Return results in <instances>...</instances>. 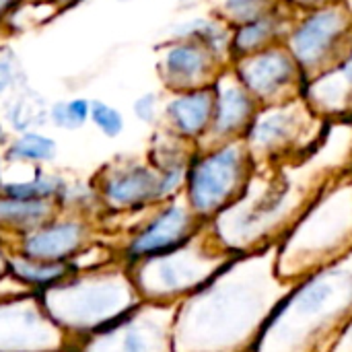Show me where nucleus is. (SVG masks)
<instances>
[{
    "label": "nucleus",
    "mask_w": 352,
    "mask_h": 352,
    "mask_svg": "<svg viewBox=\"0 0 352 352\" xmlns=\"http://www.w3.org/2000/svg\"><path fill=\"white\" fill-rule=\"evenodd\" d=\"M352 171V122H328L318 148L295 163L258 167L241 198L221 212L210 231L231 254L278 245L316 196L338 175Z\"/></svg>",
    "instance_id": "f257e3e1"
},
{
    "label": "nucleus",
    "mask_w": 352,
    "mask_h": 352,
    "mask_svg": "<svg viewBox=\"0 0 352 352\" xmlns=\"http://www.w3.org/2000/svg\"><path fill=\"white\" fill-rule=\"evenodd\" d=\"M291 285L276 270V245L233 256L177 303L173 352H252Z\"/></svg>",
    "instance_id": "f03ea898"
},
{
    "label": "nucleus",
    "mask_w": 352,
    "mask_h": 352,
    "mask_svg": "<svg viewBox=\"0 0 352 352\" xmlns=\"http://www.w3.org/2000/svg\"><path fill=\"white\" fill-rule=\"evenodd\" d=\"M352 320V252L295 280L252 352H328Z\"/></svg>",
    "instance_id": "7ed1b4c3"
},
{
    "label": "nucleus",
    "mask_w": 352,
    "mask_h": 352,
    "mask_svg": "<svg viewBox=\"0 0 352 352\" xmlns=\"http://www.w3.org/2000/svg\"><path fill=\"white\" fill-rule=\"evenodd\" d=\"M37 293L52 320L72 342L109 326L142 303L128 264L118 256L101 264L74 268L68 276Z\"/></svg>",
    "instance_id": "20e7f679"
},
{
    "label": "nucleus",
    "mask_w": 352,
    "mask_h": 352,
    "mask_svg": "<svg viewBox=\"0 0 352 352\" xmlns=\"http://www.w3.org/2000/svg\"><path fill=\"white\" fill-rule=\"evenodd\" d=\"M352 252V171L334 177L276 245V270L295 283Z\"/></svg>",
    "instance_id": "39448f33"
},
{
    "label": "nucleus",
    "mask_w": 352,
    "mask_h": 352,
    "mask_svg": "<svg viewBox=\"0 0 352 352\" xmlns=\"http://www.w3.org/2000/svg\"><path fill=\"white\" fill-rule=\"evenodd\" d=\"M233 256L204 225L184 245L153 258L128 264L142 301L177 305L204 287Z\"/></svg>",
    "instance_id": "423d86ee"
},
{
    "label": "nucleus",
    "mask_w": 352,
    "mask_h": 352,
    "mask_svg": "<svg viewBox=\"0 0 352 352\" xmlns=\"http://www.w3.org/2000/svg\"><path fill=\"white\" fill-rule=\"evenodd\" d=\"M258 165L243 140L198 146L186 175L184 200L202 223H212L245 192Z\"/></svg>",
    "instance_id": "0eeeda50"
},
{
    "label": "nucleus",
    "mask_w": 352,
    "mask_h": 352,
    "mask_svg": "<svg viewBox=\"0 0 352 352\" xmlns=\"http://www.w3.org/2000/svg\"><path fill=\"white\" fill-rule=\"evenodd\" d=\"M328 120L303 99L260 107L243 142L258 167H276L309 157L322 142Z\"/></svg>",
    "instance_id": "6e6552de"
},
{
    "label": "nucleus",
    "mask_w": 352,
    "mask_h": 352,
    "mask_svg": "<svg viewBox=\"0 0 352 352\" xmlns=\"http://www.w3.org/2000/svg\"><path fill=\"white\" fill-rule=\"evenodd\" d=\"M285 45L291 50L307 80L334 68L352 45V12L334 2L295 12Z\"/></svg>",
    "instance_id": "1a4fd4ad"
},
{
    "label": "nucleus",
    "mask_w": 352,
    "mask_h": 352,
    "mask_svg": "<svg viewBox=\"0 0 352 352\" xmlns=\"http://www.w3.org/2000/svg\"><path fill=\"white\" fill-rule=\"evenodd\" d=\"M93 184L103 204L101 229L109 221L120 219L128 221V225L122 229L124 233L140 214L165 202L161 173L146 159V155H124L111 159L95 173Z\"/></svg>",
    "instance_id": "9d476101"
},
{
    "label": "nucleus",
    "mask_w": 352,
    "mask_h": 352,
    "mask_svg": "<svg viewBox=\"0 0 352 352\" xmlns=\"http://www.w3.org/2000/svg\"><path fill=\"white\" fill-rule=\"evenodd\" d=\"M206 223L188 206L184 196L161 202L140 214L116 241V254L126 264L167 254L190 241Z\"/></svg>",
    "instance_id": "9b49d317"
},
{
    "label": "nucleus",
    "mask_w": 352,
    "mask_h": 352,
    "mask_svg": "<svg viewBox=\"0 0 352 352\" xmlns=\"http://www.w3.org/2000/svg\"><path fill=\"white\" fill-rule=\"evenodd\" d=\"M177 305L142 301L109 326L72 342L76 352H173Z\"/></svg>",
    "instance_id": "f8f14e48"
},
{
    "label": "nucleus",
    "mask_w": 352,
    "mask_h": 352,
    "mask_svg": "<svg viewBox=\"0 0 352 352\" xmlns=\"http://www.w3.org/2000/svg\"><path fill=\"white\" fill-rule=\"evenodd\" d=\"M70 336L52 320L37 291L0 295V352H62Z\"/></svg>",
    "instance_id": "ddd939ff"
},
{
    "label": "nucleus",
    "mask_w": 352,
    "mask_h": 352,
    "mask_svg": "<svg viewBox=\"0 0 352 352\" xmlns=\"http://www.w3.org/2000/svg\"><path fill=\"white\" fill-rule=\"evenodd\" d=\"M231 70L260 107L303 97L307 76L285 43L235 58Z\"/></svg>",
    "instance_id": "4468645a"
},
{
    "label": "nucleus",
    "mask_w": 352,
    "mask_h": 352,
    "mask_svg": "<svg viewBox=\"0 0 352 352\" xmlns=\"http://www.w3.org/2000/svg\"><path fill=\"white\" fill-rule=\"evenodd\" d=\"M107 239L101 223L89 217L60 212L45 225L12 243V252L41 262L72 264L97 241Z\"/></svg>",
    "instance_id": "2eb2a0df"
},
{
    "label": "nucleus",
    "mask_w": 352,
    "mask_h": 352,
    "mask_svg": "<svg viewBox=\"0 0 352 352\" xmlns=\"http://www.w3.org/2000/svg\"><path fill=\"white\" fill-rule=\"evenodd\" d=\"M155 72L165 93L212 87L231 66L210 47L190 39H159Z\"/></svg>",
    "instance_id": "dca6fc26"
},
{
    "label": "nucleus",
    "mask_w": 352,
    "mask_h": 352,
    "mask_svg": "<svg viewBox=\"0 0 352 352\" xmlns=\"http://www.w3.org/2000/svg\"><path fill=\"white\" fill-rule=\"evenodd\" d=\"M212 87H214L212 126L208 138L200 146L243 140L260 111V103L235 76L231 66L217 78Z\"/></svg>",
    "instance_id": "f3484780"
},
{
    "label": "nucleus",
    "mask_w": 352,
    "mask_h": 352,
    "mask_svg": "<svg viewBox=\"0 0 352 352\" xmlns=\"http://www.w3.org/2000/svg\"><path fill=\"white\" fill-rule=\"evenodd\" d=\"M214 116V87L165 93L161 126L171 134L200 146L210 132Z\"/></svg>",
    "instance_id": "a211bd4d"
},
{
    "label": "nucleus",
    "mask_w": 352,
    "mask_h": 352,
    "mask_svg": "<svg viewBox=\"0 0 352 352\" xmlns=\"http://www.w3.org/2000/svg\"><path fill=\"white\" fill-rule=\"evenodd\" d=\"M303 99L328 122L349 120L352 113V45L334 68L307 80Z\"/></svg>",
    "instance_id": "6ab92c4d"
},
{
    "label": "nucleus",
    "mask_w": 352,
    "mask_h": 352,
    "mask_svg": "<svg viewBox=\"0 0 352 352\" xmlns=\"http://www.w3.org/2000/svg\"><path fill=\"white\" fill-rule=\"evenodd\" d=\"M161 39H190L204 43L217 56H221L227 64L233 62L231 41H233V25L225 21L210 8L184 12L179 19L171 21L163 31Z\"/></svg>",
    "instance_id": "aec40b11"
},
{
    "label": "nucleus",
    "mask_w": 352,
    "mask_h": 352,
    "mask_svg": "<svg viewBox=\"0 0 352 352\" xmlns=\"http://www.w3.org/2000/svg\"><path fill=\"white\" fill-rule=\"evenodd\" d=\"M293 16L295 12L287 4H280L256 19L233 25V41H231L233 60L285 43Z\"/></svg>",
    "instance_id": "412c9836"
},
{
    "label": "nucleus",
    "mask_w": 352,
    "mask_h": 352,
    "mask_svg": "<svg viewBox=\"0 0 352 352\" xmlns=\"http://www.w3.org/2000/svg\"><path fill=\"white\" fill-rule=\"evenodd\" d=\"M58 214L56 200H25L0 194V237L12 245Z\"/></svg>",
    "instance_id": "4be33fe9"
},
{
    "label": "nucleus",
    "mask_w": 352,
    "mask_h": 352,
    "mask_svg": "<svg viewBox=\"0 0 352 352\" xmlns=\"http://www.w3.org/2000/svg\"><path fill=\"white\" fill-rule=\"evenodd\" d=\"M50 105L52 101L43 93L25 85L2 101L0 116L12 134L33 132L50 124Z\"/></svg>",
    "instance_id": "5701e85b"
},
{
    "label": "nucleus",
    "mask_w": 352,
    "mask_h": 352,
    "mask_svg": "<svg viewBox=\"0 0 352 352\" xmlns=\"http://www.w3.org/2000/svg\"><path fill=\"white\" fill-rule=\"evenodd\" d=\"M2 155L8 165L47 167L58 159V142L41 130L12 134L2 146Z\"/></svg>",
    "instance_id": "b1692460"
},
{
    "label": "nucleus",
    "mask_w": 352,
    "mask_h": 352,
    "mask_svg": "<svg viewBox=\"0 0 352 352\" xmlns=\"http://www.w3.org/2000/svg\"><path fill=\"white\" fill-rule=\"evenodd\" d=\"M74 270V264H56V262H41V260H31L25 258L16 252L10 256L8 272L12 278L23 283L27 289L41 291L45 287L56 285L64 276H68Z\"/></svg>",
    "instance_id": "393cba45"
},
{
    "label": "nucleus",
    "mask_w": 352,
    "mask_h": 352,
    "mask_svg": "<svg viewBox=\"0 0 352 352\" xmlns=\"http://www.w3.org/2000/svg\"><path fill=\"white\" fill-rule=\"evenodd\" d=\"M68 177L47 167H33V173L25 179H8L4 186L6 196L25 200H56L64 190Z\"/></svg>",
    "instance_id": "a878e982"
},
{
    "label": "nucleus",
    "mask_w": 352,
    "mask_h": 352,
    "mask_svg": "<svg viewBox=\"0 0 352 352\" xmlns=\"http://www.w3.org/2000/svg\"><path fill=\"white\" fill-rule=\"evenodd\" d=\"M91 118V99L70 97L52 101L50 105V126L62 132H78L89 124Z\"/></svg>",
    "instance_id": "bb28decb"
},
{
    "label": "nucleus",
    "mask_w": 352,
    "mask_h": 352,
    "mask_svg": "<svg viewBox=\"0 0 352 352\" xmlns=\"http://www.w3.org/2000/svg\"><path fill=\"white\" fill-rule=\"evenodd\" d=\"M283 0H212L210 10L221 14L231 25H239L243 21L256 19L276 6H280Z\"/></svg>",
    "instance_id": "cd10ccee"
},
{
    "label": "nucleus",
    "mask_w": 352,
    "mask_h": 352,
    "mask_svg": "<svg viewBox=\"0 0 352 352\" xmlns=\"http://www.w3.org/2000/svg\"><path fill=\"white\" fill-rule=\"evenodd\" d=\"M89 122L99 130V134L107 140H116L126 130V116L116 105L103 99H91V118Z\"/></svg>",
    "instance_id": "c85d7f7f"
},
{
    "label": "nucleus",
    "mask_w": 352,
    "mask_h": 352,
    "mask_svg": "<svg viewBox=\"0 0 352 352\" xmlns=\"http://www.w3.org/2000/svg\"><path fill=\"white\" fill-rule=\"evenodd\" d=\"M25 85L29 82L19 54L8 45H0V101L10 97Z\"/></svg>",
    "instance_id": "c756f323"
},
{
    "label": "nucleus",
    "mask_w": 352,
    "mask_h": 352,
    "mask_svg": "<svg viewBox=\"0 0 352 352\" xmlns=\"http://www.w3.org/2000/svg\"><path fill=\"white\" fill-rule=\"evenodd\" d=\"M163 103H165V91H144L134 97L132 101V116L138 124L155 130L163 122Z\"/></svg>",
    "instance_id": "7c9ffc66"
},
{
    "label": "nucleus",
    "mask_w": 352,
    "mask_h": 352,
    "mask_svg": "<svg viewBox=\"0 0 352 352\" xmlns=\"http://www.w3.org/2000/svg\"><path fill=\"white\" fill-rule=\"evenodd\" d=\"M340 0H283V4H287L293 12H303V10H311V8H320L326 4H334Z\"/></svg>",
    "instance_id": "2f4dec72"
},
{
    "label": "nucleus",
    "mask_w": 352,
    "mask_h": 352,
    "mask_svg": "<svg viewBox=\"0 0 352 352\" xmlns=\"http://www.w3.org/2000/svg\"><path fill=\"white\" fill-rule=\"evenodd\" d=\"M328 352H352V320L346 324V328L340 332L336 342Z\"/></svg>",
    "instance_id": "473e14b6"
},
{
    "label": "nucleus",
    "mask_w": 352,
    "mask_h": 352,
    "mask_svg": "<svg viewBox=\"0 0 352 352\" xmlns=\"http://www.w3.org/2000/svg\"><path fill=\"white\" fill-rule=\"evenodd\" d=\"M12 256V245L4 237H0V280L8 276V264Z\"/></svg>",
    "instance_id": "72a5a7b5"
},
{
    "label": "nucleus",
    "mask_w": 352,
    "mask_h": 352,
    "mask_svg": "<svg viewBox=\"0 0 352 352\" xmlns=\"http://www.w3.org/2000/svg\"><path fill=\"white\" fill-rule=\"evenodd\" d=\"M212 0H175V10L179 14L184 12H194V10H204L210 6Z\"/></svg>",
    "instance_id": "f704fd0d"
},
{
    "label": "nucleus",
    "mask_w": 352,
    "mask_h": 352,
    "mask_svg": "<svg viewBox=\"0 0 352 352\" xmlns=\"http://www.w3.org/2000/svg\"><path fill=\"white\" fill-rule=\"evenodd\" d=\"M23 4V0H0V25L12 16V12Z\"/></svg>",
    "instance_id": "c9c22d12"
},
{
    "label": "nucleus",
    "mask_w": 352,
    "mask_h": 352,
    "mask_svg": "<svg viewBox=\"0 0 352 352\" xmlns=\"http://www.w3.org/2000/svg\"><path fill=\"white\" fill-rule=\"evenodd\" d=\"M6 167H8V163L4 161V155H2V148H0V194L4 192V186H6Z\"/></svg>",
    "instance_id": "e433bc0d"
},
{
    "label": "nucleus",
    "mask_w": 352,
    "mask_h": 352,
    "mask_svg": "<svg viewBox=\"0 0 352 352\" xmlns=\"http://www.w3.org/2000/svg\"><path fill=\"white\" fill-rule=\"evenodd\" d=\"M8 128H6V124H4V120H2V116H0V148L8 142V132H6Z\"/></svg>",
    "instance_id": "4c0bfd02"
},
{
    "label": "nucleus",
    "mask_w": 352,
    "mask_h": 352,
    "mask_svg": "<svg viewBox=\"0 0 352 352\" xmlns=\"http://www.w3.org/2000/svg\"><path fill=\"white\" fill-rule=\"evenodd\" d=\"M52 2H58L60 6H78V4H82V2H87V0H52Z\"/></svg>",
    "instance_id": "58836bf2"
},
{
    "label": "nucleus",
    "mask_w": 352,
    "mask_h": 352,
    "mask_svg": "<svg viewBox=\"0 0 352 352\" xmlns=\"http://www.w3.org/2000/svg\"><path fill=\"white\" fill-rule=\"evenodd\" d=\"M342 2L346 4V8H349V10H351V12H352V0H342Z\"/></svg>",
    "instance_id": "ea45409f"
},
{
    "label": "nucleus",
    "mask_w": 352,
    "mask_h": 352,
    "mask_svg": "<svg viewBox=\"0 0 352 352\" xmlns=\"http://www.w3.org/2000/svg\"><path fill=\"white\" fill-rule=\"evenodd\" d=\"M62 352H76V351H74V349L70 346V349H66V351H62Z\"/></svg>",
    "instance_id": "a19ab883"
},
{
    "label": "nucleus",
    "mask_w": 352,
    "mask_h": 352,
    "mask_svg": "<svg viewBox=\"0 0 352 352\" xmlns=\"http://www.w3.org/2000/svg\"><path fill=\"white\" fill-rule=\"evenodd\" d=\"M118 2H124L126 4V2H134V0H118Z\"/></svg>",
    "instance_id": "79ce46f5"
},
{
    "label": "nucleus",
    "mask_w": 352,
    "mask_h": 352,
    "mask_svg": "<svg viewBox=\"0 0 352 352\" xmlns=\"http://www.w3.org/2000/svg\"><path fill=\"white\" fill-rule=\"evenodd\" d=\"M349 120H351V122H352V113H351V116H349Z\"/></svg>",
    "instance_id": "37998d69"
}]
</instances>
